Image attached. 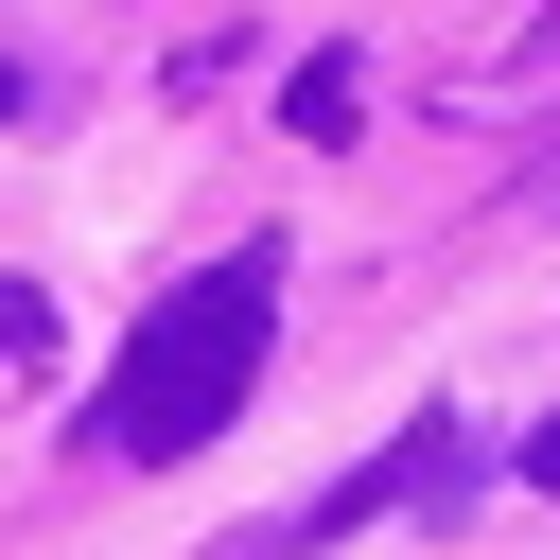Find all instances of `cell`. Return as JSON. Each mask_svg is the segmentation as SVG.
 Listing matches in <instances>:
<instances>
[{
	"label": "cell",
	"mask_w": 560,
	"mask_h": 560,
	"mask_svg": "<svg viewBox=\"0 0 560 560\" xmlns=\"http://www.w3.org/2000/svg\"><path fill=\"white\" fill-rule=\"evenodd\" d=\"M262 350H280V245H228L210 280H175V298L122 332V368H105V402H88L105 455H122V472H175V455L262 385Z\"/></svg>",
	"instance_id": "cell-1"
},
{
	"label": "cell",
	"mask_w": 560,
	"mask_h": 560,
	"mask_svg": "<svg viewBox=\"0 0 560 560\" xmlns=\"http://www.w3.org/2000/svg\"><path fill=\"white\" fill-rule=\"evenodd\" d=\"M280 122H298V140H350V122H368V70H350V52H315V70L280 88Z\"/></svg>",
	"instance_id": "cell-2"
},
{
	"label": "cell",
	"mask_w": 560,
	"mask_h": 560,
	"mask_svg": "<svg viewBox=\"0 0 560 560\" xmlns=\"http://www.w3.org/2000/svg\"><path fill=\"white\" fill-rule=\"evenodd\" d=\"M525 490H560V420H542V438H525Z\"/></svg>",
	"instance_id": "cell-3"
},
{
	"label": "cell",
	"mask_w": 560,
	"mask_h": 560,
	"mask_svg": "<svg viewBox=\"0 0 560 560\" xmlns=\"http://www.w3.org/2000/svg\"><path fill=\"white\" fill-rule=\"evenodd\" d=\"M0 122H18V52H0Z\"/></svg>",
	"instance_id": "cell-4"
}]
</instances>
